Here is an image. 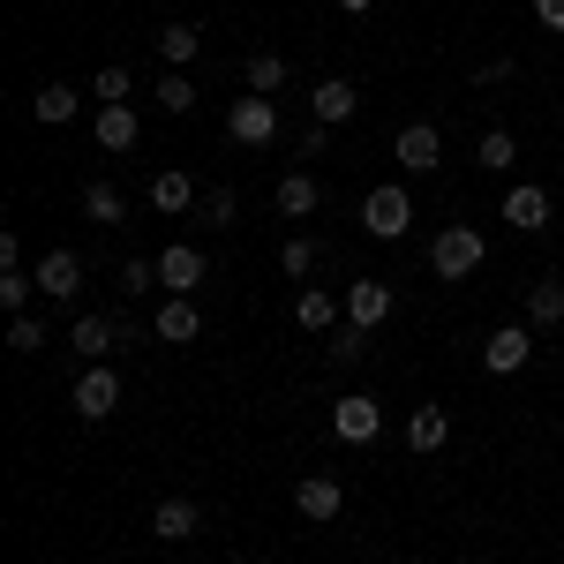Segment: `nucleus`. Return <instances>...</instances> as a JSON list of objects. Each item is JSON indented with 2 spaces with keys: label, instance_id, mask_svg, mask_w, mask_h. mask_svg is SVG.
Masks as SVG:
<instances>
[{
  "label": "nucleus",
  "instance_id": "1",
  "mask_svg": "<svg viewBox=\"0 0 564 564\" xmlns=\"http://www.w3.org/2000/svg\"><path fill=\"white\" fill-rule=\"evenodd\" d=\"M481 257H489V241H481L475 226H436V241H430V271L436 279H475Z\"/></svg>",
  "mask_w": 564,
  "mask_h": 564
},
{
  "label": "nucleus",
  "instance_id": "2",
  "mask_svg": "<svg viewBox=\"0 0 564 564\" xmlns=\"http://www.w3.org/2000/svg\"><path fill=\"white\" fill-rule=\"evenodd\" d=\"M406 226H414V204H406L399 181H384V188L361 196V234H369V241H406Z\"/></svg>",
  "mask_w": 564,
  "mask_h": 564
},
{
  "label": "nucleus",
  "instance_id": "3",
  "mask_svg": "<svg viewBox=\"0 0 564 564\" xmlns=\"http://www.w3.org/2000/svg\"><path fill=\"white\" fill-rule=\"evenodd\" d=\"M226 135H234V143H249V151L271 143V135H279V106L257 98V90H249V98H234V106H226Z\"/></svg>",
  "mask_w": 564,
  "mask_h": 564
},
{
  "label": "nucleus",
  "instance_id": "4",
  "mask_svg": "<svg viewBox=\"0 0 564 564\" xmlns=\"http://www.w3.org/2000/svg\"><path fill=\"white\" fill-rule=\"evenodd\" d=\"M377 430H384V406H377L369 391H347V399L332 406V436H339V444H377Z\"/></svg>",
  "mask_w": 564,
  "mask_h": 564
},
{
  "label": "nucleus",
  "instance_id": "5",
  "mask_svg": "<svg viewBox=\"0 0 564 564\" xmlns=\"http://www.w3.org/2000/svg\"><path fill=\"white\" fill-rule=\"evenodd\" d=\"M31 279H39L45 302H76V286H84V257H76V249H45V257L31 263Z\"/></svg>",
  "mask_w": 564,
  "mask_h": 564
},
{
  "label": "nucleus",
  "instance_id": "6",
  "mask_svg": "<svg viewBox=\"0 0 564 564\" xmlns=\"http://www.w3.org/2000/svg\"><path fill=\"white\" fill-rule=\"evenodd\" d=\"M391 159H399L406 174H436V159H444V135H436V121H406V129L391 135Z\"/></svg>",
  "mask_w": 564,
  "mask_h": 564
},
{
  "label": "nucleus",
  "instance_id": "7",
  "mask_svg": "<svg viewBox=\"0 0 564 564\" xmlns=\"http://www.w3.org/2000/svg\"><path fill=\"white\" fill-rule=\"evenodd\" d=\"M204 271H212V263H204L196 241H166V257H159V286H166V294H196Z\"/></svg>",
  "mask_w": 564,
  "mask_h": 564
},
{
  "label": "nucleus",
  "instance_id": "8",
  "mask_svg": "<svg viewBox=\"0 0 564 564\" xmlns=\"http://www.w3.org/2000/svg\"><path fill=\"white\" fill-rule=\"evenodd\" d=\"M113 406H121V377H113L106 361H90L84 377H76V414H84V422H106Z\"/></svg>",
  "mask_w": 564,
  "mask_h": 564
},
{
  "label": "nucleus",
  "instance_id": "9",
  "mask_svg": "<svg viewBox=\"0 0 564 564\" xmlns=\"http://www.w3.org/2000/svg\"><path fill=\"white\" fill-rule=\"evenodd\" d=\"M550 212H557V204H550V188H542V181H520V188H505V226H520V234H542V226H550Z\"/></svg>",
  "mask_w": 564,
  "mask_h": 564
},
{
  "label": "nucleus",
  "instance_id": "10",
  "mask_svg": "<svg viewBox=\"0 0 564 564\" xmlns=\"http://www.w3.org/2000/svg\"><path fill=\"white\" fill-rule=\"evenodd\" d=\"M308 113H316L324 129H339V121H354V113H361V98H354L347 76H324V84L308 90Z\"/></svg>",
  "mask_w": 564,
  "mask_h": 564
},
{
  "label": "nucleus",
  "instance_id": "11",
  "mask_svg": "<svg viewBox=\"0 0 564 564\" xmlns=\"http://www.w3.org/2000/svg\"><path fill=\"white\" fill-rule=\"evenodd\" d=\"M294 505H302V520H316V527H332L339 512H347V489L332 475H308L302 489H294Z\"/></svg>",
  "mask_w": 564,
  "mask_h": 564
},
{
  "label": "nucleus",
  "instance_id": "12",
  "mask_svg": "<svg viewBox=\"0 0 564 564\" xmlns=\"http://www.w3.org/2000/svg\"><path fill=\"white\" fill-rule=\"evenodd\" d=\"M121 339H129V324H113V316H76V332H68V347L84 354V361H106Z\"/></svg>",
  "mask_w": 564,
  "mask_h": 564
},
{
  "label": "nucleus",
  "instance_id": "13",
  "mask_svg": "<svg viewBox=\"0 0 564 564\" xmlns=\"http://www.w3.org/2000/svg\"><path fill=\"white\" fill-rule=\"evenodd\" d=\"M151 332H159L166 347H188V339L204 332V316H196V302H188V294H166V302H159V316H151Z\"/></svg>",
  "mask_w": 564,
  "mask_h": 564
},
{
  "label": "nucleus",
  "instance_id": "14",
  "mask_svg": "<svg viewBox=\"0 0 564 564\" xmlns=\"http://www.w3.org/2000/svg\"><path fill=\"white\" fill-rule=\"evenodd\" d=\"M527 354H534V339H527V324H505V332H489V339H481V361H489L497 377H512V369H527Z\"/></svg>",
  "mask_w": 564,
  "mask_h": 564
},
{
  "label": "nucleus",
  "instance_id": "15",
  "mask_svg": "<svg viewBox=\"0 0 564 564\" xmlns=\"http://www.w3.org/2000/svg\"><path fill=\"white\" fill-rule=\"evenodd\" d=\"M384 316H391V286H384V279H354V286H347V324L377 332Z\"/></svg>",
  "mask_w": 564,
  "mask_h": 564
},
{
  "label": "nucleus",
  "instance_id": "16",
  "mask_svg": "<svg viewBox=\"0 0 564 564\" xmlns=\"http://www.w3.org/2000/svg\"><path fill=\"white\" fill-rule=\"evenodd\" d=\"M90 135H98V151H135V135H143V121H135V106H98V121H90Z\"/></svg>",
  "mask_w": 564,
  "mask_h": 564
},
{
  "label": "nucleus",
  "instance_id": "17",
  "mask_svg": "<svg viewBox=\"0 0 564 564\" xmlns=\"http://www.w3.org/2000/svg\"><path fill=\"white\" fill-rule=\"evenodd\" d=\"M151 212H159V218L196 212V181L181 174V166H166V174H151Z\"/></svg>",
  "mask_w": 564,
  "mask_h": 564
},
{
  "label": "nucleus",
  "instance_id": "18",
  "mask_svg": "<svg viewBox=\"0 0 564 564\" xmlns=\"http://www.w3.org/2000/svg\"><path fill=\"white\" fill-rule=\"evenodd\" d=\"M527 324L534 332H557L564 324V279H534L527 286Z\"/></svg>",
  "mask_w": 564,
  "mask_h": 564
},
{
  "label": "nucleus",
  "instance_id": "19",
  "mask_svg": "<svg viewBox=\"0 0 564 564\" xmlns=\"http://www.w3.org/2000/svg\"><path fill=\"white\" fill-rule=\"evenodd\" d=\"M444 436H452V414L444 406H414L406 414V452H444Z\"/></svg>",
  "mask_w": 564,
  "mask_h": 564
},
{
  "label": "nucleus",
  "instance_id": "20",
  "mask_svg": "<svg viewBox=\"0 0 564 564\" xmlns=\"http://www.w3.org/2000/svg\"><path fill=\"white\" fill-rule=\"evenodd\" d=\"M151 527H159V542H188V534L204 527V512H196L188 497H166V505L151 512Z\"/></svg>",
  "mask_w": 564,
  "mask_h": 564
},
{
  "label": "nucleus",
  "instance_id": "21",
  "mask_svg": "<svg viewBox=\"0 0 564 564\" xmlns=\"http://www.w3.org/2000/svg\"><path fill=\"white\" fill-rule=\"evenodd\" d=\"M84 218L90 226H121V218H129V196H121L113 181H90L84 188Z\"/></svg>",
  "mask_w": 564,
  "mask_h": 564
},
{
  "label": "nucleus",
  "instance_id": "22",
  "mask_svg": "<svg viewBox=\"0 0 564 564\" xmlns=\"http://www.w3.org/2000/svg\"><path fill=\"white\" fill-rule=\"evenodd\" d=\"M31 113H39L45 129H61V121H76V113H84V98H76L68 84H45L39 98H31Z\"/></svg>",
  "mask_w": 564,
  "mask_h": 564
},
{
  "label": "nucleus",
  "instance_id": "23",
  "mask_svg": "<svg viewBox=\"0 0 564 564\" xmlns=\"http://www.w3.org/2000/svg\"><path fill=\"white\" fill-rule=\"evenodd\" d=\"M241 76H249V90H257V98L286 90V53H271V45H263V53H249V68H241Z\"/></svg>",
  "mask_w": 564,
  "mask_h": 564
},
{
  "label": "nucleus",
  "instance_id": "24",
  "mask_svg": "<svg viewBox=\"0 0 564 564\" xmlns=\"http://www.w3.org/2000/svg\"><path fill=\"white\" fill-rule=\"evenodd\" d=\"M316 204H324V188H316L308 174H286V181H279V218H308Z\"/></svg>",
  "mask_w": 564,
  "mask_h": 564
},
{
  "label": "nucleus",
  "instance_id": "25",
  "mask_svg": "<svg viewBox=\"0 0 564 564\" xmlns=\"http://www.w3.org/2000/svg\"><path fill=\"white\" fill-rule=\"evenodd\" d=\"M159 53H166V68H188V61L204 53V39H196V23H166V31H159Z\"/></svg>",
  "mask_w": 564,
  "mask_h": 564
},
{
  "label": "nucleus",
  "instance_id": "26",
  "mask_svg": "<svg viewBox=\"0 0 564 564\" xmlns=\"http://www.w3.org/2000/svg\"><path fill=\"white\" fill-rule=\"evenodd\" d=\"M294 324H302V332H332V324H339V302H332V294H316V286H308L302 302H294Z\"/></svg>",
  "mask_w": 564,
  "mask_h": 564
},
{
  "label": "nucleus",
  "instance_id": "27",
  "mask_svg": "<svg viewBox=\"0 0 564 564\" xmlns=\"http://www.w3.org/2000/svg\"><path fill=\"white\" fill-rule=\"evenodd\" d=\"M512 159H520V143H512V129H489V135L475 143V166H489V174H505Z\"/></svg>",
  "mask_w": 564,
  "mask_h": 564
},
{
  "label": "nucleus",
  "instance_id": "28",
  "mask_svg": "<svg viewBox=\"0 0 564 564\" xmlns=\"http://www.w3.org/2000/svg\"><path fill=\"white\" fill-rule=\"evenodd\" d=\"M159 106H166V113H196V84H188L181 68H166V76H159Z\"/></svg>",
  "mask_w": 564,
  "mask_h": 564
},
{
  "label": "nucleus",
  "instance_id": "29",
  "mask_svg": "<svg viewBox=\"0 0 564 564\" xmlns=\"http://www.w3.org/2000/svg\"><path fill=\"white\" fill-rule=\"evenodd\" d=\"M279 271H286V279H308V271H316V241H308V234H286V249H279Z\"/></svg>",
  "mask_w": 564,
  "mask_h": 564
},
{
  "label": "nucleus",
  "instance_id": "30",
  "mask_svg": "<svg viewBox=\"0 0 564 564\" xmlns=\"http://www.w3.org/2000/svg\"><path fill=\"white\" fill-rule=\"evenodd\" d=\"M90 90H98V106H129L135 76H129V68H98V84H90Z\"/></svg>",
  "mask_w": 564,
  "mask_h": 564
},
{
  "label": "nucleus",
  "instance_id": "31",
  "mask_svg": "<svg viewBox=\"0 0 564 564\" xmlns=\"http://www.w3.org/2000/svg\"><path fill=\"white\" fill-rule=\"evenodd\" d=\"M31 294H39V279H31V271H0V302L15 308V316H23V302H31Z\"/></svg>",
  "mask_w": 564,
  "mask_h": 564
},
{
  "label": "nucleus",
  "instance_id": "32",
  "mask_svg": "<svg viewBox=\"0 0 564 564\" xmlns=\"http://www.w3.org/2000/svg\"><path fill=\"white\" fill-rule=\"evenodd\" d=\"M361 354H369V332H361V324H347V332L332 339V361H339V369H354Z\"/></svg>",
  "mask_w": 564,
  "mask_h": 564
},
{
  "label": "nucleus",
  "instance_id": "33",
  "mask_svg": "<svg viewBox=\"0 0 564 564\" xmlns=\"http://www.w3.org/2000/svg\"><path fill=\"white\" fill-rule=\"evenodd\" d=\"M8 347H15V354H39L45 347V324H39V316H15V324H8Z\"/></svg>",
  "mask_w": 564,
  "mask_h": 564
},
{
  "label": "nucleus",
  "instance_id": "34",
  "mask_svg": "<svg viewBox=\"0 0 564 564\" xmlns=\"http://www.w3.org/2000/svg\"><path fill=\"white\" fill-rule=\"evenodd\" d=\"M121 286H129V294H143V286H159V263L129 257V263H121Z\"/></svg>",
  "mask_w": 564,
  "mask_h": 564
},
{
  "label": "nucleus",
  "instance_id": "35",
  "mask_svg": "<svg viewBox=\"0 0 564 564\" xmlns=\"http://www.w3.org/2000/svg\"><path fill=\"white\" fill-rule=\"evenodd\" d=\"M324 143H332V129H324V121H308V129L294 135V151H302V159H324Z\"/></svg>",
  "mask_w": 564,
  "mask_h": 564
},
{
  "label": "nucleus",
  "instance_id": "36",
  "mask_svg": "<svg viewBox=\"0 0 564 564\" xmlns=\"http://www.w3.org/2000/svg\"><path fill=\"white\" fill-rule=\"evenodd\" d=\"M204 226H234V188H218V196H204Z\"/></svg>",
  "mask_w": 564,
  "mask_h": 564
},
{
  "label": "nucleus",
  "instance_id": "37",
  "mask_svg": "<svg viewBox=\"0 0 564 564\" xmlns=\"http://www.w3.org/2000/svg\"><path fill=\"white\" fill-rule=\"evenodd\" d=\"M534 23L542 31H564V0H534Z\"/></svg>",
  "mask_w": 564,
  "mask_h": 564
},
{
  "label": "nucleus",
  "instance_id": "38",
  "mask_svg": "<svg viewBox=\"0 0 564 564\" xmlns=\"http://www.w3.org/2000/svg\"><path fill=\"white\" fill-rule=\"evenodd\" d=\"M339 8H347V15H361V8H369V0H339Z\"/></svg>",
  "mask_w": 564,
  "mask_h": 564
}]
</instances>
